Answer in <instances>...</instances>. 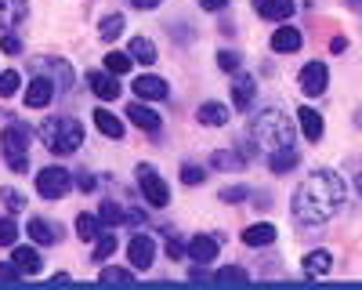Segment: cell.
<instances>
[{
    "instance_id": "1",
    "label": "cell",
    "mask_w": 362,
    "mask_h": 290,
    "mask_svg": "<svg viewBox=\"0 0 362 290\" xmlns=\"http://www.w3.org/2000/svg\"><path fill=\"white\" fill-rule=\"evenodd\" d=\"M344 207V178L334 170H315L293 189V218L300 225H322Z\"/></svg>"
},
{
    "instance_id": "2",
    "label": "cell",
    "mask_w": 362,
    "mask_h": 290,
    "mask_svg": "<svg viewBox=\"0 0 362 290\" xmlns=\"http://www.w3.org/2000/svg\"><path fill=\"white\" fill-rule=\"evenodd\" d=\"M247 138L268 153L293 149V124L283 116V109H261L247 127Z\"/></svg>"
},
{
    "instance_id": "3",
    "label": "cell",
    "mask_w": 362,
    "mask_h": 290,
    "mask_svg": "<svg viewBox=\"0 0 362 290\" xmlns=\"http://www.w3.org/2000/svg\"><path fill=\"white\" fill-rule=\"evenodd\" d=\"M37 134H40V141L47 145V149L58 153V156L76 153L83 145V127H80V120H73V116H47V120H40Z\"/></svg>"
},
{
    "instance_id": "4",
    "label": "cell",
    "mask_w": 362,
    "mask_h": 290,
    "mask_svg": "<svg viewBox=\"0 0 362 290\" xmlns=\"http://www.w3.org/2000/svg\"><path fill=\"white\" fill-rule=\"evenodd\" d=\"M0 149H4V160H8V167L15 174L29 170V131L22 124L4 127V134H0Z\"/></svg>"
},
{
    "instance_id": "5",
    "label": "cell",
    "mask_w": 362,
    "mask_h": 290,
    "mask_svg": "<svg viewBox=\"0 0 362 290\" xmlns=\"http://www.w3.org/2000/svg\"><path fill=\"white\" fill-rule=\"evenodd\" d=\"M69 189H73V174L66 167H44L37 174V192L44 199H62Z\"/></svg>"
},
{
    "instance_id": "6",
    "label": "cell",
    "mask_w": 362,
    "mask_h": 290,
    "mask_svg": "<svg viewBox=\"0 0 362 290\" xmlns=\"http://www.w3.org/2000/svg\"><path fill=\"white\" fill-rule=\"evenodd\" d=\"M138 185H141V196L153 203V207H167V199H170V189H167V182L160 178V174L148 167V163H141L138 167Z\"/></svg>"
},
{
    "instance_id": "7",
    "label": "cell",
    "mask_w": 362,
    "mask_h": 290,
    "mask_svg": "<svg viewBox=\"0 0 362 290\" xmlns=\"http://www.w3.org/2000/svg\"><path fill=\"white\" fill-rule=\"evenodd\" d=\"M54 95H58V83H54L51 76L37 73V76H33V83L25 87V95H22V102H25L29 109H47V105L54 102Z\"/></svg>"
},
{
    "instance_id": "8",
    "label": "cell",
    "mask_w": 362,
    "mask_h": 290,
    "mask_svg": "<svg viewBox=\"0 0 362 290\" xmlns=\"http://www.w3.org/2000/svg\"><path fill=\"white\" fill-rule=\"evenodd\" d=\"M326 83H329V69H326V62H308L305 69H300V91H305L308 98L326 95Z\"/></svg>"
},
{
    "instance_id": "9",
    "label": "cell",
    "mask_w": 362,
    "mask_h": 290,
    "mask_svg": "<svg viewBox=\"0 0 362 290\" xmlns=\"http://www.w3.org/2000/svg\"><path fill=\"white\" fill-rule=\"evenodd\" d=\"M33 69H37V73H44V76H51V80H58V91H69V87L76 83V76H73L69 62H62V58H37Z\"/></svg>"
},
{
    "instance_id": "10",
    "label": "cell",
    "mask_w": 362,
    "mask_h": 290,
    "mask_svg": "<svg viewBox=\"0 0 362 290\" xmlns=\"http://www.w3.org/2000/svg\"><path fill=\"white\" fill-rule=\"evenodd\" d=\"M127 261L134 269H148L156 261V243H153V236H131V243H127Z\"/></svg>"
},
{
    "instance_id": "11",
    "label": "cell",
    "mask_w": 362,
    "mask_h": 290,
    "mask_svg": "<svg viewBox=\"0 0 362 290\" xmlns=\"http://www.w3.org/2000/svg\"><path fill=\"white\" fill-rule=\"evenodd\" d=\"M221 243L218 236H192L189 240V257H192V265H210V261L218 257Z\"/></svg>"
},
{
    "instance_id": "12",
    "label": "cell",
    "mask_w": 362,
    "mask_h": 290,
    "mask_svg": "<svg viewBox=\"0 0 362 290\" xmlns=\"http://www.w3.org/2000/svg\"><path fill=\"white\" fill-rule=\"evenodd\" d=\"M87 87L90 91H95L98 98H105V102H116L119 98V91H124V87L116 83V73H87Z\"/></svg>"
},
{
    "instance_id": "13",
    "label": "cell",
    "mask_w": 362,
    "mask_h": 290,
    "mask_svg": "<svg viewBox=\"0 0 362 290\" xmlns=\"http://www.w3.org/2000/svg\"><path fill=\"white\" fill-rule=\"evenodd\" d=\"M254 95H257V83H254V76H247V73H235V83H232V105H235L239 112H250Z\"/></svg>"
},
{
    "instance_id": "14",
    "label": "cell",
    "mask_w": 362,
    "mask_h": 290,
    "mask_svg": "<svg viewBox=\"0 0 362 290\" xmlns=\"http://www.w3.org/2000/svg\"><path fill=\"white\" fill-rule=\"evenodd\" d=\"M300 44H305V37L293 25H279L272 33V51H279V54H293V51H300Z\"/></svg>"
},
{
    "instance_id": "15",
    "label": "cell",
    "mask_w": 362,
    "mask_h": 290,
    "mask_svg": "<svg viewBox=\"0 0 362 290\" xmlns=\"http://www.w3.org/2000/svg\"><path fill=\"white\" fill-rule=\"evenodd\" d=\"M134 95H138L141 102H160V98H167V80L145 73V76L134 80Z\"/></svg>"
},
{
    "instance_id": "16",
    "label": "cell",
    "mask_w": 362,
    "mask_h": 290,
    "mask_svg": "<svg viewBox=\"0 0 362 290\" xmlns=\"http://www.w3.org/2000/svg\"><path fill=\"white\" fill-rule=\"evenodd\" d=\"M25 15H29L25 0H0V29L4 33H11L18 22H25Z\"/></svg>"
},
{
    "instance_id": "17",
    "label": "cell",
    "mask_w": 362,
    "mask_h": 290,
    "mask_svg": "<svg viewBox=\"0 0 362 290\" xmlns=\"http://www.w3.org/2000/svg\"><path fill=\"white\" fill-rule=\"evenodd\" d=\"M127 120H134V127H141V131H148V134L160 131V116L148 109V105H141V102H131V105H127Z\"/></svg>"
},
{
    "instance_id": "18",
    "label": "cell",
    "mask_w": 362,
    "mask_h": 290,
    "mask_svg": "<svg viewBox=\"0 0 362 290\" xmlns=\"http://www.w3.org/2000/svg\"><path fill=\"white\" fill-rule=\"evenodd\" d=\"M11 261L22 269V276H40V269H44V261H40V254L33 250V247H22V243H15V254H11Z\"/></svg>"
},
{
    "instance_id": "19",
    "label": "cell",
    "mask_w": 362,
    "mask_h": 290,
    "mask_svg": "<svg viewBox=\"0 0 362 290\" xmlns=\"http://www.w3.org/2000/svg\"><path fill=\"white\" fill-rule=\"evenodd\" d=\"M293 0H257V15L268 18V22H286L293 15Z\"/></svg>"
},
{
    "instance_id": "20",
    "label": "cell",
    "mask_w": 362,
    "mask_h": 290,
    "mask_svg": "<svg viewBox=\"0 0 362 290\" xmlns=\"http://www.w3.org/2000/svg\"><path fill=\"white\" fill-rule=\"evenodd\" d=\"M196 120H199L203 127H225V124H228V105H221V102H203L199 112H196Z\"/></svg>"
},
{
    "instance_id": "21",
    "label": "cell",
    "mask_w": 362,
    "mask_h": 290,
    "mask_svg": "<svg viewBox=\"0 0 362 290\" xmlns=\"http://www.w3.org/2000/svg\"><path fill=\"white\" fill-rule=\"evenodd\" d=\"M25 232H29V236H33V243H58V225H51L47 218H29V225H25Z\"/></svg>"
},
{
    "instance_id": "22",
    "label": "cell",
    "mask_w": 362,
    "mask_h": 290,
    "mask_svg": "<svg viewBox=\"0 0 362 290\" xmlns=\"http://www.w3.org/2000/svg\"><path fill=\"white\" fill-rule=\"evenodd\" d=\"M276 236H279V232L272 228L268 221H261V225H247L243 243H247V247H272V243H276Z\"/></svg>"
},
{
    "instance_id": "23",
    "label": "cell",
    "mask_w": 362,
    "mask_h": 290,
    "mask_svg": "<svg viewBox=\"0 0 362 290\" xmlns=\"http://www.w3.org/2000/svg\"><path fill=\"white\" fill-rule=\"evenodd\" d=\"M98 218H102V225H119V221H131V225H138V221H141V214L124 211L119 203H102V207H98Z\"/></svg>"
},
{
    "instance_id": "24",
    "label": "cell",
    "mask_w": 362,
    "mask_h": 290,
    "mask_svg": "<svg viewBox=\"0 0 362 290\" xmlns=\"http://www.w3.org/2000/svg\"><path fill=\"white\" fill-rule=\"evenodd\" d=\"M297 120H300V131H305L308 141H319V138H322V116H319L315 109L305 105V109L297 112Z\"/></svg>"
},
{
    "instance_id": "25",
    "label": "cell",
    "mask_w": 362,
    "mask_h": 290,
    "mask_svg": "<svg viewBox=\"0 0 362 290\" xmlns=\"http://www.w3.org/2000/svg\"><path fill=\"white\" fill-rule=\"evenodd\" d=\"M98 283L105 286H134V269H116V265H105L98 272Z\"/></svg>"
},
{
    "instance_id": "26",
    "label": "cell",
    "mask_w": 362,
    "mask_h": 290,
    "mask_svg": "<svg viewBox=\"0 0 362 290\" xmlns=\"http://www.w3.org/2000/svg\"><path fill=\"white\" fill-rule=\"evenodd\" d=\"M329 269H334V257H329V250H312L305 257V276H326Z\"/></svg>"
},
{
    "instance_id": "27",
    "label": "cell",
    "mask_w": 362,
    "mask_h": 290,
    "mask_svg": "<svg viewBox=\"0 0 362 290\" xmlns=\"http://www.w3.org/2000/svg\"><path fill=\"white\" fill-rule=\"evenodd\" d=\"M95 124L105 138H124V124H119V116H112L109 109H95Z\"/></svg>"
},
{
    "instance_id": "28",
    "label": "cell",
    "mask_w": 362,
    "mask_h": 290,
    "mask_svg": "<svg viewBox=\"0 0 362 290\" xmlns=\"http://www.w3.org/2000/svg\"><path fill=\"white\" fill-rule=\"evenodd\" d=\"M127 54L138 58L141 66H153V62H156V47H153V40H145V37H134L131 47H127Z\"/></svg>"
},
{
    "instance_id": "29",
    "label": "cell",
    "mask_w": 362,
    "mask_h": 290,
    "mask_svg": "<svg viewBox=\"0 0 362 290\" xmlns=\"http://www.w3.org/2000/svg\"><path fill=\"white\" fill-rule=\"evenodd\" d=\"M297 163H300V156H297L293 149H279V153H272V156H268L272 174H286V170H293Z\"/></svg>"
},
{
    "instance_id": "30",
    "label": "cell",
    "mask_w": 362,
    "mask_h": 290,
    "mask_svg": "<svg viewBox=\"0 0 362 290\" xmlns=\"http://www.w3.org/2000/svg\"><path fill=\"white\" fill-rule=\"evenodd\" d=\"M210 163H214L218 170H243V167H247V156H239V153H232V149H218Z\"/></svg>"
},
{
    "instance_id": "31",
    "label": "cell",
    "mask_w": 362,
    "mask_h": 290,
    "mask_svg": "<svg viewBox=\"0 0 362 290\" xmlns=\"http://www.w3.org/2000/svg\"><path fill=\"white\" fill-rule=\"evenodd\" d=\"M98 225H102L98 214H76V236H80V240H98V236H102Z\"/></svg>"
},
{
    "instance_id": "32",
    "label": "cell",
    "mask_w": 362,
    "mask_h": 290,
    "mask_svg": "<svg viewBox=\"0 0 362 290\" xmlns=\"http://www.w3.org/2000/svg\"><path fill=\"white\" fill-rule=\"evenodd\" d=\"M214 283H232V286H243V283H250V272H247V269H239V265H225L221 272H214Z\"/></svg>"
},
{
    "instance_id": "33",
    "label": "cell",
    "mask_w": 362,
    "mask_h": 290,
    "mask_svg": "<svg viewBox=\"0 0 362 290\" xmlns=\"http://www.w3.org/2000/svg\"><path fill=\"white\" fill-rule=\"evenodd\" d=\"M98 29H102V40H116L119 33H124V15H105Z\"/></svg>"
},
{
    "instance_id": "34",
    "label": "cell",
    "mask_w": 362,
    "mask_h": 290,
    "mask_svg": "<svg viewBox=\"0 0 362 290\" xmlns=\"http://www.w3.org/2000/svg\"><path fill=\"white\" fill-rule=\"evenodd\" d=\"M105 69L109 73H131V54H124V51H112V54H105Z\"/></svg>"
},
{
    "instance_id": "35",
    "label": "cell",
    "mask_w": 362,
    "mask_h": 290,
    "mask_svg": "<svg viewBox=\"0 0 362 290\" xmlns=\"http://www.w3.org/2000/svg\"><path fill=\"white\" fill-rule=\"evenodd\" d=\"M18 87H22V80H18V69H8V73H0V95H4V98L18 95Z\"/></svg>"
},
{
    "instance_id": "36",
    "label": "cell",
    "mask_w": 362,
    "mask_h": 290,
    "mask_svg": "<svg viewBox=\"0 0 362 290\" xmlns=\"http://www.w3.org/2000/svg\"><path fill=\"white\" fill-rule=\"evenodd\" d=\"M18 243V225L11 218H0V247H15Z\"/></svg>"
},
{
    "instance_id": "37",
    "label": "cell",
    "mask_w": 362,
    "mask_h": 290,
    "mask_svg": "<svg viewBox=\"0 0 362 290\" xmlns=\"http://www.w3.org/2000/svg\"><path fill=\"white\" fill-rule=\"evenodd\" d=\"M116 254V236H98L95 243V261H109Z\"/></svg>"
},
{
    "instance_id": "38",
    "label": "cell",
    "mask_w": 362,
    "mask_h": 290,
    "mask_svg": "<svg viewBox=\"0 0 362 290\" xmlns=\"http://www.w3.org/2000/svg\"><path fill=\"white\" fill-rule=\"evenodd\" d=\"M181 182H185V185H203V167L181 163Z\"/></svg>"
},
{
    "instance_id": "39",
    "label": "cell",
    "mask_w": 362,
    "mask_h": 290,
    "mask_svg": "<svg viewBox=\"0 0 362 290\" xmlns=\"http://www.w3.org/2000/svg\"><path fill=\"white\" fill-rule=\"evenodd\" d=\"M0 199L8 203V211H22L25 207V196L18 189H0Z\"/></svg>"
},
{
    "instance_id": "40",
    "label": "cell",
    "mask_w": 362,
    "mask_h": 290,
    "mask_svg": "<svg viewBox=\"0 0 362 290\" xmlns=\"http://www.w3.org/2000/svg\"><path fill=\"white\" fill-rule=\"evenodd\" d=\"M221 199H225V203H243V199H250V189H243V185H228V189H221Z\"/></svg>"
},
{
    "instance_id": "41",
    "label": "cell",
    "mask_w": 362,
    "mask_h": 290,
    "mask_svg": "<svg viewBox=\"0 0 362 290\" xmlns=\"http://www.w3.org/2000/svg\"><path fill=\"white\" fill-rule=\"evenodd\" d=\"M239 62H243V58H239L235 51H221V54H218V66H221L225 73H239Z\"/></svg>"
},
{
    "instance_id": "42",
    "label": "cell",
    "mask_w": 362,
    "mask_h": 290,
    "mask_svg": "<svg viewBox=\"0 0 362 290\" xmlns=\"http://www.w3.org/2000/svg\"><path fill=\"white\" fill-rule=\"evenodd\" d=\"M0 283H22V269L15 265V261L11 265H0Z\"/></svg>"
},
{
    "instance_id": "43",
    "label": "cell",
    "mask_w": 362,
    "mask_h": 290,
    "mask_svg": "<svg viewBox=\"0 0 362 290\" xmlns=\"http://www.w3.org/2000/svg\"><path fill=\"white\" fill-rule=\"evenodd\" d=\"M0 51H4V54H18L22 51V40L15 33H4V37H0Z\"/></svg>"
},
{
    "instance_id": "44",
    "label": "cell",
    "mask_w": 362,
    "mask_h": 290,
    "mask_svg": "<svg viewBox=\"0 0 362 290\" xmlns=\"http://www.w3.org/2000/svg\"><path fill=\"white\" fill-rule=\"evenodd\" d=\"M185 250H189V247L181 243V240H170V243H167V254H170V257H181V254H185Z\"/></svg>"
},
{
    "instance_id": "45",
    "label": "cell",
    "mask_w": 362,
    "mask_h": 290,
    "mask_svg": "<svg viewBox=\"0 0 362 290\" xmlns=\"http://www.w3.org/2000/svg\"><path fill=\"white\" fill-rule=\"evenodd\" d=\"M199 8H206V11H221V8H228V0H199Z\"/></svg>"
},
{
    "instance_id": "46",
    "label": "cell",
    "mask_w": 362,
    "mask_h": 290,
    "mask_svg": "<svg viewBox=\"0 0 362 290\" xmlns=\"http://www.w3.org/2000/svg\"><path fill=\"white\" fill-rule=\"evenodd\" d=\"M344 47H348V40H344V37H334V40H329V51H334V54H341Z\"/></svg>"
},
{
    "instance_id": "47",
    "label": "cell",
    "mask_w": 362,
    "mask_h": 290,
    "mask_svg": "<svg viewBox=\"0 0 362 290\" xmlns=\"http://www.w3.org/2000/svg\"><path fill=\"white\" fill-rule=\"evenodd\" d=\"M131 4H134V8H145V11H148V8H156V4H163V0H131Z\"/></svg>"
},
{
    "instance_id": "48",
    "label": "cell",
    "mask_w": 362,
    "mask_h": 290,
    "mask_svg": "<svg viewBox=\"0 0 362 290\" xmlns=\"http://www.w3.org/2000/svg\"><path fill=\"white\" fill-rule=\"evenodd\" d=\"M80 189L90 192V189H95V178H90V174H80Z\"/></svg>"
},
{
    "instance_id": "49",
    "label": "cell",
    "mask_w": 362,
    "mask_h": 290,
    "mask_svg": "<svg viewBox=\"0 0 362 290\" xmlns=\"http://www.w3.org/2000/svg\"><path fill=\"white\" fill-rule=\"evenodd\" d=\"M355 185H358V196H362V174H358V178H355Z\"/></svg>"
}]
</instances>
